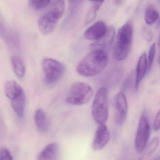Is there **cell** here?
<instances>
[{
	"label": "cell",
	"instance_id": "6da1fadb",
	"mask_svg": "<svg viewBox=\"0 0 160 160\" xmlns=\"http://www.w3.org/2000/svg\"><path fill=\"white\" fill-rule=\"evenodd\" d=\"M108 61L109 57L105 51L93 50L79 63L77 72L83 77L96 76L105 68Z\"/></svg>",
	"mask_w": 160,
	"mask_h": 160
},
{
	"label": "cell",
	"instance_id": "7a4b0ae2",
	"mask_svg": "<svg viewBox=\"0 0 160 160\" xmlns=\"http://www.w3.org/2000/svg\"><path fill=\"white\" fill-rule=\"evenodd\" d=\"M133 24L128 21L118 29L112 48V56L117 61L125 60L129 53L133 39Z\"/></svg>",
	"mask_w": 160,
	"mask_h": 160
},
{
	"label": "cell",
	"instance_id": "3957f363",
	"mask_svg": "<svg viewBox=\"0 0 160 160\" xmlns=\"http://www.w3.org/2000/svg\"><path fill=\"white\" fill-rule=\"evenodd\" d=\"M93 95V89L89 84L84 82H76L69 88L66 101L71 105H83L90 101Z\"/></svg>",
	"mask_w": 160,
	"mask_h": 160
},
{
	"label": "cell",
	"instance_id": "277c9868",
	"mask_svg": "<svg viewBox=\"0 0 160 160\" xmlns=\"http://www.w3.org/2000/svg\"><path fill=\"white\" fill-rule=\"evenodd\" d=\"M92 117L99 125L105 124L108 118V91L105 88H100L95 95L92 108Z\"/></svg>",
	"mask_w": 160,
	"mask_h": 160
},
{
	"label": "cell",
	"instance_id": "5b68a950",
	"mask_svg": "<svg viewBox=\"0 0 160 160\" xmlns=\"http://www.w3.org/2000/svg\"><path fill=\"white\" fill-rule=\"evenodd\" d=\"M42 68L45 81L50 84L54 83L61 79L65 70V67L62 63L51 58L43 60Z\"/></svg>",
	"mask_w": 160,
	"mask_h": 160
},
{
	"label": "cell",
	"instance_id": "8992f818",
	"mask_svg": "<svg viewBox=\"0 0 160 160\" xmlns=\"http://www.w3.org/2000/svg\"><path fill=\"white\" fill-rule=\"evenodd\" d=\"M150 127L147 118L142 115L140 118L135 139V148L141 153L146 148L150 136Z\"/></svg>",
	"mask_w": 160,
	"mask_h": 160
},
{
	"label": "cell",
	"instance_id": "52a82bcc",
	"mask_svg": "<svg viewBox=\"0 0 160 160\" xmlns=\"http://www.w3.org/2000/svg\"><path fill=\"white\" fill-rule=\"evenodd\" d=\"M115 104L117 111L116 121L118 125L122 126L126 120L128 111V101L124 93L119 92L117 94Z\"/></svg>",
	"mask_w": 160,
	"mask_h": 160
},
{
	"label": "cell",
	"instance_id": "ba28073f",
	"mask_svg": "<svg viewBox=\"0 0 160 160\" xmlns=\"http://www.w3.org/2000/svg\"><path fill=\"white\" fill-rule=\"evenodd\" d=\"M0 38L4 40L12 48H18L20 45L19 36L14 30L8 28L6 25L0 21Z\"/></svg>",
	"mask_w": 160,
	"mask_h": 160
},
{
	"label": "cell",
	"instance_id": "9c48e42d",
	"mask_svg": "<svg viewBox=\"0 0 160 160\" xmlns=\"http://www.w3.org/2000/svg\"><path fill=\"white\" fill-rule=\"evenodd\" d=\"M109 130L105 124L99 125L98 127L92 143V148L95 150L102 149L110 140Z\"/></svg>",
	"mask_w": 160,
	"mask_h": 160
},
{
	"label": "cell",
	"instance_id": "30bf717a",
	"mask_svg": "<svg viewBox=\"0 0 160 160\" xmlns=\"http://www.w3.org/2000/svg\"><path fill=\"white\" fill-rule=\"evenodd\" d=\"M58 21L49 12L44 14L38 20V28L40 32L44 35L51 33L56 28Z\"/></svg>",
	"mask_w": 160,
	"mask_h": 160
},
{
	"label": "cell",
	"instance_id": "8fae6325",
	"mask_svg": "<svg viewBox=\"0 0 160 160\" xmlns=\"http://www.w3.org/2000/svg\"><path fill=\"white\" fill-rule=\"evenodd\" d=\"M107 30V27L105 22L99 21L87 29L84 33V37L88 40L97 41L104 36Z\"/></svg>",
	"mask_w": 160,
	"mask_h": 160
},
{
	"label": "cell",
	"instance_id": "7c38bea8",
	"mask_svg": "<svg viewBox=\"0 0 160 160\" xmlns=\"http://www.w3.org/2000/svg\"><path fill=\"white\" fill-rule=\"evenodd\" d=\"M116 35L115 28L113 26L107 27V32L103 37L91 45V48L95 49L105 51L112 43Z\"/></svg>",
	"mask_w": 160,
	"mask_h": 160
},
{
	"label": "cell",
	"instance_id": "4fadbf2b",
	"mask_svg": "<svg viewBox=\"0 0 160 160\" xmlns=\"http://www.w3.org/2000/svg\"><path fill=\"white\" fill-rule=\"evenodd\" d=\"M148 69V62L145 52L142 54L139 58L136 68V76L135 79V89L138 90L139 86L143 79Z\"/></svg>",
	"mask_w": 160,
	"mask_h": 160
},
{
	"label": "cell",
	"instance_id": "5bb4252c",
	"mask_svg": "<svg viewBox=\"0 0 160 160\" xmlns=\"http://www.w3.org/2000/svg\"><path fill=\"white\" fill-rule=\"evenodd\" d=\"M59 153L58 144L52 143L47 145L39 153L37 160H58Z\"/></svg>",
	"mask_w": 160,
	"mask_h": 160
},
{
	"label": "cell",
	"instance_id": "9a60e30c",
	"mask_svg": "<svg viewBox=\"0 0 160 160\" xmlns=\"http://www.w3.org/2000/svg\"><path fill=\"white\" fill-rule=\"evenodd\" d=\"M4 91L6 96L11 100L21 94L24 90L17 82L11 80L5 83Z\"/></svg>",
	"mask_w": 160,
	"mask_h": 160
},
{
	"label": "cell",
	"instance_id": "2e32d148",
	"mask_svg": "<svg viewBox=\"0 0 160 160\" xmlns=\"http://www.w3.org/2000/svg\"><path fill=\"white\" fill-rule=\"evenodd\" d=\"M35 121L37 128L40 132L45 133L48 129V118L46 113L42 109H38L35 113Z\"/></svg>",
	"mask_w": 160,
	"mask_h": 160
},
{
	"label": "cell",
	"instance_id": "e0dca14e",
	"mask_svg": "<svg viewBox=\"0 0 160 160\" xmlns=\"http://www.w3.org/2000/svg\"><path fill=\"white\" fill-rule=\"evenodd\" d=\"M11 106L14 112L20 118L23 116L25 110L26 97L24 91L11 100Z\"/></svg>",
	"mask_w": 160,
	"mask_h": 160
},
{
	"label": "cell",
	"instance_id": "ac0fdd59",
	"mask_svg": "<svg viewBox=\"0 0 160 160\" xmlns=\"http://www.w3.org/2000/svg\"><path fill=\"white\" fill-rule=\"evenodd\" d=\"M11 61L16 75L19 78L24 77L25 72V66L21 58L18 56H14L12 57Z\"/></svg>",
	"mask_w": 160,
	"mask_h": 160
},
{
	"label": "cell",
	"instance_id": "d6986e66",
	"mask_svg": "<svg viewBox=\"0 0 160 160\" xmlns=\"http://www.w3.org/2000/svg\"><path fill=\"white\" fill-rule=\"evenodd\" d=\"M159 18V14L154 6L149 4L146 9L145 21L148 25L153 24Z\"/></svg>",
	"mask_w": 160,
	"mask_h": 160
},
{
	"label": "cell",
	"instance_id": "ffe728a7",
	"mask_svg": "<svg viewBox=\"0 0 160 160\" xmlns=\"http://www.w3.org/2000/svg\"><path fill=\"white\" fill-rule=\"evenodd\" d=\"M65 3L64 0H56L49 12L57 19L59 20L62 17L64 12Z\"/></svg>",
	"mask_w": 160,
	"mask_h": 160
},
{
	"label": "cell",
	"instance_id": "44dd1931",
	"mask_svg": "<svg viewBox=\"0 0 160 160\" xmlns=\"http://www.w3.org/2000/svg\"><path fill=\"white\" fill-rule=\"evenodd\" d=\"M160 140L158 137H155L150 142L146 150L145 153L140 160H143L148 158L152 156L157 150L159 145Z\"/></svg>",
	"mask_w": 160,
	"mask_h": 160
},
{
	"label": "cell",
	"instance_id": "7402d4cb",
	"mask_svg": "<svg viewBox=\"0 0 160 160\" xmlns=\"http://www.w3.org/2000/svg\"><path fill=\"white\" fill-rule=\"evenodd\" d=\"M156 45L155 43H154L150 47L149 52H148V72L151 70L152 66H153L155 55H156Z\"/></svg>",
	"mask_w": 160,
	"mask_h": 160
},
{
	"label": "cell",
	"instance_id": "603a6c76",
	"mask_svg": "<svg viewBox=\"0 0 160 160\" xmlns=\"http://www.w3.org/2000/svg\"><path fill=\"white\" fill-rule=\"evenodd\" d=\"M51 0H31L32 6L36 9H40L48 5Z\"/></svg>",
	"mask_w": 160,
	"mask_h": 160
},
{
	"label": "cell",
	"instance_id": "cb8c5ba5",
	"mask_svg": "<svg viewBox=\"0 0 160 160\" xmlns=\"http://www.w3.org/2000/svg\"><path fill=\"white\" fill-rule=\"evenodd\" d=\"M0 160H13L9 150L5 148H0Z\"/></svg>",
	"mask_w": 160,
	"mask_h": 160
},
{
	"label": "cell",
	"instance_id": "d4e9b609",
	"mask_svg": "<svg viewBox=\"0 0 160 160\" xmlns=\"http://www.w3.org/2000/svg\"><path fill=\"white\" fill-rule=\"evenodd\" d=\"M97 10L94 9V8L92 7V8H90L88 13L87 16L86 18V24H89L96 19L97 17Z\"/></svg>",
	"mask_w": 160,
	"mask_h": 160
},
{
	"label": "cell",
	"instance_id": "484cf974",
	"mask_svg": "<svg viewBox=\"0 0 160 160\" xmlns=\"http://www.w3.org/2000/svg\"><path fill=\"white\" fill-rule=\"evenodd\" d=\"M143 36L146 40L150 41L153 39V34L151 31L146 27H144L142 30Z\"/></svg>",
	"mask_w": 160,
	"mask_h": 160
},
{
	"label": "cell",
	"instance_id": "4316f807",
	"mask_svg": "<svg viewBox=\"0 0 160 160\" xmlns=\"http://www.w3.org/2000/svg\"><path fill=\"white\" fill-rule=\"evenodd\" d=\"M153 129L155 131H158L160 129V110L156 115L154 119Z\"/></svg>",
	"mask_w": 160,
	"mask_h": 160
},
{
	"label": "cell",
	"instance_id": "83f0119b",
	"mask_svg": "<svg viewBox=\"0 0 160 160\" xmlns=\"http://www.w3.org/2000/svg\"><path fill=\"white\" fill-rule=\"evenodd\" d=\"M88 1L94 2V4L93 7L94 8V9L98 11L101 6L103 4V2L105 0H88Z\"/></svg>",
	"mask_w": 160,
	"mask_h": 160
},
{
	"label": "cell",
	"instance_id": "f1b7e54d",
	"mask_svg": "<svg viewBox=\"0 0 160 160\" xmlns=\"http://www.w3.org/2000/svg\"><path fill=\"white\" fill-rule=\"evenodd\" d=\"M150 160H160V155Z\"/></svg>",
	"mask_w": 160,
	"mask_h": 160
},
{
	"label": "cell",
	"instance_id": "f546056e",
	"mask_svg": "<svg viewBox=\"0 0 160 160\" xmlns=\"http://www.w3.org/2000/svg\"><path fill=\"white\" fill-rule=\"evenodd\" d=\"M157 27H160V18L159 19L158 22V24H157Z\"/></svg>",
	"mask_w": 160,
	"mask_h": 160
},
{
	"label": "cell",
	"instance_id": "4dcf8cb0",
	"mask_svg": "<svg viewBox=\"0 0 160 160\" xmlns=\"http://www.w3.org/2000/svg\"><path fill=\"white\" fill-rule=\"evenodd\" d=\"M158 45L160 47V35L159 37L158 40Z\"/></svg>",
	"mask_w": 160,
	"mask_h": 160
},
{
	"label": "cell",
	"instance_id": "1f68e13d",
	"mask_svg": "<svg viewBox=\"0 0 160 160\" xmlns=\"http://www.w3.org/2000/svg\"><path fill=\"white\" fill-rule=\"evenodd\" d=\"M76 1V0H69V2H74V1Z\"/></svg>",
	"mask_w": 160,
	"mask_h": 160
},
{
	"label": "cell",
	"instance_id": "d6a6232c",
	"mask_svg": "<svg viewBox=\"0 0 160 160\" xmlns=\"http://www.w3.org/2000/svg\"><path fill=\"white\" fill-rule=\"evenodd\" d=\"M159 63L160 64V56L159 58Z\"/></svg>",
	"mask_w": 160,
	"mask_h": 160
},
{
	"label": "cell",
	"instance_id": "836d02e7",
	"mask_svg": "<svg viewBox=\"0 0 160 160\" xmlns=\"http://www.w3.org/2000/svg\"><path fill=\"white\" fill-rule=\"evenodd\" d=\"M159 2L160 3V0H158Z\"/></svg>",
	"mask_w": 160,
	"mask_h": 160
}]
</instances>
